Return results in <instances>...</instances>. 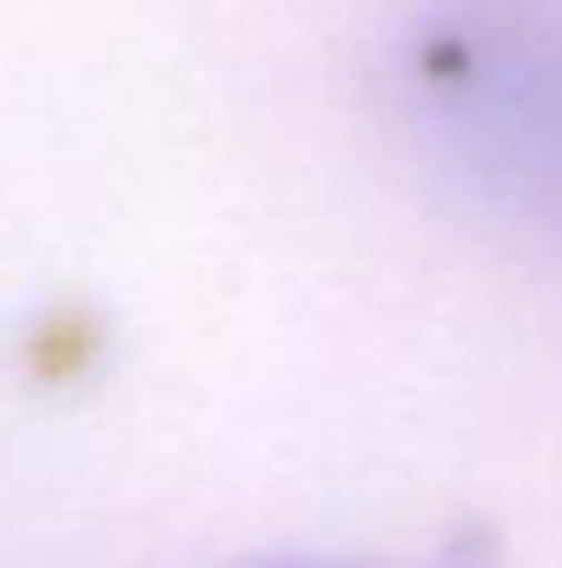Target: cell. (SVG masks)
<instances>
[{
	"label": "cell",
	"instance_id": "cell-1",
	"mask_svg": "<svg viewBox=\"0 0 562 568\" xmlns=\"http://www.w3.org/2000/svg\"><path fill=\"white\" fill-rule=\"evenodd\" d=\"M411 87L456 165L562 232V0H436Z\"/></svg>",
	"mask_w": 562,
	"mask_h": 568
},
{
	"label": "cell",
	"instance_id": "cell-2",
	"mask_svg": "<svg viewBox=\"0 0 562 568\" xmlns=\"http://www.w3.org/2000/svg\"><path fill=\"white\" fill-rule=\"evenodd\" d=\"M272 568H344V562H272Z\"/></svg>",
	"mask_w": 562,
	"mask_h": 568
}]
</instances>
